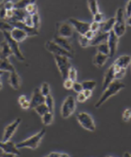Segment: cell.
Returning a JSON list of instances; mask_svg holds the SVG:
<instances>
[{"mask_svg": "<svg viewBox=\"0 0 131 157\" xmlns=\"http://www.w3.org/2000/svg\"><path fill=\"white\" fill-rule=\"evenodd\" d=\"M125 87V84L119 80H115L104 90V93L94 105V108H99L102 106L109 98L117 94L120 90Z\"/></svg>", "mask_w": 131, "mask_h": 157, "instance_id": "6da1fadb", "label": "cell"}, {"mask_svg": "<svg viewBox=\"0 0 131 157\" xmlns=\"http://www.w3.org/2000/svg\"><path fill=\"white\" fill-rule=\"evenodd\" d=\"M45 134L46 129L45 128H42L41 131L36 133L35 135L26 138V140H23L20 142L16 144V147L19 149H22V148H29V149L31 150L37 149Z\"/></svg>", "mask_w": 131, "mask_h": 157, "instance_id": "7a4b0ae2", "label": "cell"}, {"mask_svg": "<svg viewBox=\"0 0 131 157\" xmlns=\"http://www.w3.org/2000/svg\"><path fill=\"white\" fill-rule=\"evenodd\" d=\"M76 108H77V103H76L75 98L72 96H68L64 99V102L61 107L62 117L64 119L70 117L76 111Z\"/></svg>", "mask_w": 131, "mask_h": 157, "instance_id": "3957f363", "label": "cell"}, {"mask_svg": "<svg viewBox=\"0 0 131 157\" xmlns=\"http://www.w3.org/2000/svg\"><path fill=\"white\" fill-rule=\"evenodd\" d=\"M114 33L118 36L119 38L122 37L124 35L126 32V22L124 20V10L122 8H119L117 10L115 17V23L114 25L113 29Z\"/></svg>", "mask_w": 131, "mask_h": 157, "instance_id": "277c9868", "label": "cell"}, {"mask_svg": "<svg viewBox=\"0 0 131 157\" xmlns=\"http://www.w3.org/2000/svg\"><path fill=\"white\" fill-rule=\"evenodd\" d=\"M2 34L4 36L5 39L7 41V42L9 44L10 48H11V51L13 52V55H14V56L19 61L23 62L25 60V56H23V54L21 52L20 49L19 47V43L17 41H16L11 36V33L9 31H4L2 32Z\"/></svg>", "mask_w": 131, "mask_h": 157, "instance_id": "5b68a950", "label": "cell"}, {"mask_svg": "<svg viewBox=\"0 0 131 157\" xmlns=\"http://www.w3.org/2000/svg\"><path fill=\"white\" fill-rule=\"evenodd\" d=\"M54 59L63 80L67 79V76H68L69 69L71 67V63H70L69 61L70 58L64 56L54 55Z\"/></svg>", "mask_w": 131, "mask_h": 157, "instance_id": "8992f818", "label": "cell"}, {"mask_svg": "<svg viewBox=\"0 0 131 157\" xmlns=\"http://www.w3.org/2000/svg\"><path fill=\"white\" fill-rule=\"evenodd\" d=\"M77 119L82 128L89 132H94L96 129L95 123L92 117L86 112H79L77 115Z\"/></svg>", "mask_w": 131, "mask_h": 157, "instance_id": "52a82bcc", "label": "cell"}, {"mask_svg": "<svg viewBox=\"0 0 131 157\" xmlns=\"http://www.w3.org/2000/svg\"><path fill=\"white\" fill-rule=\"evenodd\" d=\"M45 48L49 52L52 53L54 55H59V56H64L72 59L74 58V54L69 51H66L59 44H56L53 41H47L45 44Z\"/></svg>", "mask_w": 131, "mask_h": 157, "instance_id": "ba28073f", "label": "cell"}, {"mask_svg": "<svg viewBox=\"0 0 131 157\" xmlns=\"http://www.w3.org/2000/svg\"><path fill=\"white\" fill-rule=\"evenodd\" d=\"M0 149L3 153L8 154L10 156H18L20 155L19 148L11 140L7 141H0Z\"/></svg>", "mask_w": 131, "mask_h": 157, "instance_id": "9c48e42d", "label": "cell"}, {"mask_svg": "<svg viewBox=\"0 0 131 157\" xmlns=\"http://www.w3.org/2000/svg\"><path fill=\"white\" fill-rule=\"evenodd\" d=\"M22 119L20 117L16 118L14 122H12L11 123L8 124L4 129V132H3V136H2V141H7L11 140V138H12L13 135H14L15 132L17 129L18 126H20V124L21 123Z\"/></svg>", "mask_w": 131, "mask_h": 157, "instance_id": "30bf717a", "label": "cell"}, {"mask_svg": "<svg viewBox=\"0 0 131 157\" xmlns=\"http://www.w3.org/2000/svg\"><path fill=\"white\" fill-rule=\"evenodd\" d=\"M58 36L69 38L74 35V27L69 22H63L57 25Z\"/></svg>", "mask_w": 131, "mask_h": 157, "instance_id": "8fae6325", "label": "cell"}, {"mask_svg": "<svg viewBox=\"0 0 131 157\" xmlns=\"http://www.w3.org/2000/svg\"><path fill=\"white\" fill-rule=\"evenodd\" d=\"M68 22L79 33V35L84 36L86 32L90 29V23H89L83 22V21H79L75 18H69Z\"/></svg>", "mask_w": 131, "mask_h": 157, "instance_id": "7c38bea8", "label": "cell"}, {"mask_svg": "<svg viewBox=\"0 0 131 157\" xmlns=\"http://www.w3.org/2000/svg\"><path fill=\"white\" fill-rule=\"evenodd\" d=\"M118 36L114 33L113 30L109 32V38L107 40V44L109 48V57H113L115 55L118 49Z\"/></svg>", "mask_w": 131, "mask_h": 157, "instance_id": "4fadbf2b", "label": "cell"}, {"mask_svg": "<svg viewBox=\"0 0 131 157\" xmlns=\"http://www.w3.org/2000/svg\"><path fill=\"white\" fill-rule=\"evenodd\" d=\"M9 23L13 27L19 28V29L25 31L29 36H36L38 35V30L35 29L34 27H30V26H27L23 21H12V22H9Z\"/></svg>", "mask_w": 131, "mask_h": 157, "instance_id": "5bb4252c", "label": "cell"}, {"mask_svg": "<svg viewBox=\"0 0 131 157\" xmlns=\"http://www.w3.org/2000/svg\"><path fill=\"white\" fill-rule=\"evenodd\" d=\"M44 102H45V96H43L40 88L36 87L35 89L34 90V91H33L32 96H31L30 100L31 108H33V109H34V108H35V107H37L38 105Z\"/></svg>", "mask_w": 131, "mask_h": 157, "instance_id": "9a60e30c", "label": "cell"}, {"mask_svg": "<svg viewBox=\"0 0 131 157\" xmlns=\"http://www.w3.org/2000/svg\"><path fill=\"white\" fill-rule=\"evenodd\" d=\"M115 80V68L113 64L109 67L104 75V81H103V90H105L112 81Z\"/></svg>", "mask_w": 131, "mask_h": 157, "instance_id": "2e32d148", "label": "cell"}, {"mask_svg": "<svg viewBox=\"0 0 131 157\" xmlns=\"http://www.w3.org/2000/svg\"><path fill=\"white\" fill-rule=\"evenodd\" d=\"M109 33H104L98 31L96 33L94 37L90 40V46H97L102 43L107 42L108 40Z\"/></svg>", "mask_w": 131, "mask_h": 157, "instance_id": "e0dca14e", "label": "cell"}, {"mask_svg": "<svg viewBox=\"0 0 131 157\" xmlns=\"http://www.w3.org/2000/svg\"><path fill=\"white\" fill-rule=\"evenodd\" d=\"M8 83L13 89L15 90H18L20 88L21 79L16 71L10 72L9 78H8Z\"/></svg>", "mask_w": 131, "mask_h": 157, "instance_id": "ac0fdd59", "label": "cell"}, {"mask_svg": "<svg viewBox=\"0 0 131 157\" xmlns=\"http://www.w3.org/2000/svg\"><path fill=\"white\" fill-rule=\"evenodd\" d=\"M53 41L56 43L57 44H59V46L62 47V48H64L66 51H69V52L72 53L74 54V49H73V47L71 45L70 41L67 40V38L62 37V36H55Z\"/></svg>", "mask_w": 131, "mask_h": 157, "instance_id": "d6986e66", "label": "cell"}, {"mask_svg": "<svg viewBox=\"0 0 131 157\" xmlns=\"http://www.w3.org/2000/svg\"><path fill=\"white\" fill-rule=\"evenodd\" d=\"M10 33H11V37L14 38L16 41H17L18 43L22 42L25 39H26V38L29 37V36H28L26 32L23 31L21 29H19V28L14 27L13 29L10 32Z\"/></svg>", "mask_w": 131, "mask_h": 157, "instance_id": "ffe728a7", "label": "cell"}, {"mask_svg": "<svg viewBox=\"0 0 131 157\" xmlns=\"http://www.w3.org/2000/svg\"><path fill=\"white\" fill-rule=\"evenodd\" d=\"M131 63V56L129 55H122L115 59L113 64L117 67L126 69Z\"/></svg>", "mask_w": 131, "mask_h": 157, "instance_id": "44dd1931", "label": "cell"}, {"mask_svg": "<svg viewBox=\"0 0 131 157\" xmlns=\"http://www.w3.org/2000/svg\"><path fill=\"white\" fill-rule=\"evenodd\" d=\"M13 54L12 51L5 39L0 43V58H8Z\"/></svg>", "mask_w": 131, "mask_h": 157, "instance_id": "7402d4cb", "label": "cell"}, {"mask_svg": "<svg viewBox=\"0 0 131 157\" xmlns=\"http://www.w3.org/2000/svg\"><path fill=\"white\" fill-rule=\"evenodd\" d=\"M109 58V56H108V55L103 54V53L97 52V54L93 58V63H94V65L96 67L101 68L107 63Z\"/></svg>", "mask_w": 131, "mask_h": 157, "instance_id": "603a6c76", "label": "cell"}, {"mask_svg": "<svg viewBox=\"0 0 131 157\" xmlns=\"http://www.w3.org/2000/svg\"><path fill=\"white\" fill-rule=\"evenodd\" d=\"M115 23V17L109 18V20L106 21H103L100 23V31L104 32V33H109L113 29L114 25Z\"/></svg>", "mask_w": 131, "mask_h": 157, "instance_id": "cb8c5ba5", "label": "cell"}, {"mask_svg": "<svg viewBox=\"0 0 131 157\" xmlns=\"http://www.w3.org/2000/svg\"><path fill=\"white\" fill-rule=\"evenodd\" d=\"M0 69L9 73L16 71L14 66L8 60V58H0Z\"/></svg>", "mask_w": 131, "mask_h": 157, "instance_id": "d4e9b609", "label": "cell"}, {"mask_svg": "<svg viewBox=\"0 0 131 157\" xmlns=\"http://www.w3.org/2000/svg\"><path fill=\"white\" fill-rule=\"evenodd\" d=\"M41 117V121H42V123L44 125V126H50L51 124L53 122V112H51V111H48L47 113H46L45 114L43 115Z\"/></svg>", "mask_w": 131, "mask_h": 157, "instance_id": "484cf974", "label": "cell"}, {"mask_svg": "<svg viewBox=\"0 0 131 157\" xmlns=\"http://www.w3.org/2000/svg\"><path fill=\"white\" fill-rule=\"evenodd\" d=\"M36 0H19L14 3V8L16 9H25L26 6L30 4L35 3Z\"/></svg>", "mask_w": 131, "mask_h": 157, "instance_id": "4316f807", "label": "cell"}, {"mask_svg": "<svg viewBox=\"0 0 131 157\" xmlns=\"http://www.w3.org/2000/svg\"><path fill=\"white\" fill-rule=\"evenodd\" d=\"M34 110L40 117H42L43 115L45 114V113H47L48 111H49V108H48V107L46 106L45 102L38 105L37 107H35V108H34Z\"/></svg>", "mask_w": 131, "mask_h": 157, "instance_id": "83f0119b", "label": "cell"}, {"mask_svg": "<svg viewBox=\"0 0 131 157\" xmlns=\"http://www.w3.org/2000/svg\"><path fill=\"white\" fill-rule=\"evenodd\" d=\"M88 6H89V11L93 15L99 12L98 5H97V0H88Z\"/></svg>", "mask_w": 131, "mask_h": 157, "instance_id": "f1b7e54d", "label": "cell"}, {"mask_svg": "<svg viewBox=\"0 0 131 157\" xmlns=\"http://www.w3.org/2000/svg\"><path fill=\"white\" fill-rule=\"evenodd\" d=\"M83 90H93L97 86V82L93 80H89V81H84L82 82Z\"/></svg>", "mask_w": 131, "mask_h": 157, "instance_id": "f546056e", "label": "cell"}, {"mask_svg": "<svg viewBox=\"0 0 131 157\" xmlns=\"http://www.w3.org/2000/svg\"><path fill=\"white\" fill-rule=\"evenodd\" d=\"M45 104L46 105V106L48 107V108H49V111H51V112H53L54 106H55L54 99H53V98L52 95L51 94H49L48 96H45Z\"/></svg>", "mask_w": 131, "mask_h": 157, "instance_id": "4dcf8cb0", "label": "cell"}, {"mask_svg": "<svg viewBox=\"0 0 131 157\" xmlns=\"http://www.w3.org/2000/svg\"><path fill=\"white\" fill-rule=\"evenodd\" d=\"M97 52L109 56V45L107 44V41L97 45Z\"/></svg>", "mask_w": 131, "mask_h": 157, "instance_id": "1f68e13d", "label": "cell"}, {"mask_svg": "<svg viewBox=\"0 0 131 157\" xmlns=\"http://www.w3.org/2000/svg\"><path fill=\"white\" fill-rule=\"evenodd\" d=\"M13 26L10 24L7 21H2L0 20V31L2 33L4 31H9L11 32L13 29Z\"/></svg>", "mask_w": 131, "mask_h": 157, "instance_id": "d6a6232c", "label": "cell"}, {"mask_svg": "<svg viewBox=\"0 0 131 157\" xmlns=\"http://www.w3.org/2000/svg\"><path fill=\"white\" fill-rule=\"evenodd\" d=\"M79 43L82 48H86L87 47L90 46V40L87 38L83 35H80L79 37Z\"/></svg>", "mask_w": 131, "mask_h": 157, "instance_id": "836d02e7", "label": "cell"}, {"mask_svg": "<svg viewBox=\"0 0 131 157\" xmlns=\"http://www.w3.org/2000/svg\"><path fill=\"white\" fill-rule=\"evenodd\" d=\"M40 90H41V93H42L44 96H46L49 94H50V86H49V83H48L46 82L43 83L42 84H41V88H40Z\"/></svg>", "mask_w": 131, "mask_h": 157, "instance_id": "e575fe53", "label": "cell"}, {"mask_svg": "<svg viewBox=\"0 0 131 157\" xmlns=\"http://www.w3.org/2000/svg\"><path fill=\"white\" fill-rule=\"evenodd\" d=\"M25 11L28 14H30V15H33L35 14H37L38 13V8L37 6L35 4H30L28 6H26L25 8Z\"/></svg>", "mask_w": 131, "mask_h": 157, "instance_id": "d590c367", "label": "cell"}, {"mask_svg": "<svg viewBox=\"0 0 131 157\" xmlns=\"http://www.w3.org/2000/svg\"><path fill=\"white\" fill-rule=\"evenodd\" d=\"M114 66H115V65H114ZM115 80H120L122 79V78H123L124 75H125L126 69H124V68H118L115 66Z\"/></svg>", "mask_w": 131, "mask_h": 157, "instance_id": "8d00e7d4", "label": "cell"}, {"mask_svg": "<svg viewBox=\"0 0 131 157\" xmlns=\"http://www.w3.org/2000/svg\"><path fill=\"white\" fill-rule=\"evenodd\" d=\"M67 78L71 79V81H77V71L75 68L71 66L70 68L69 71H68V76H67Z\"/></svg>", "mask_w": 131, "mask_h": 157, "instance_id": "74e56055", "label": "cell"}, {"mask_svg": "<svg viewBox=\"0 0 131 157\" xmlns=\"http://www.w3.org/2000/svg\"><path fill=\"white\" fill-rule=\"evenodd\" d=\"M31 16H32L33 27H34L35 29L38 30L40 28V24H41V20H40V17H39L38 13L31 15Z\"/></svg>", "mask_w": 131, "mask_h": 157, "instance_id": "f35d334b", "label": "cell"}, {"mask_svg": "<svg viewBox=\"0 0 131 157\" xmlns=\"http://www.w3.org/2000/svg\"><path fill=\"white\" fill-rule=\"evenodd\" d=\"M73 90L76 92V93H82L83 91V86H82V83L77 82V81H74V84H73Z\"/></svg>", "mask_w": 131, "mask_h": 157, "instance_id": "ab89813d", "label": "cell"}, {"mask_svg": "<svg viewBox=\"0 0 131 157\" xmlns=\"http://www.w3.org/2000/svg\"><path fill=\"white\" fill-rule=\"evenodd\" d=\"M122 118L124 122H128L131 119V108H127L124 111Z\"/></svg>", "mask_w": 131, "mask_h": 157, "instance_id": "60d3db41", "label": "cell"}, {"mask_svg": "<svg viewBox=\"0 0 131 157\" xmlns=\"http://www.w3.org/2000/svg\"><path fill=\"white\" fill-rule=\"evenodd\" d=\"M23 22L26 23L27 26H30V27H33V21H32V16L30 14H26L25 18L23 19Z\"/></svg>", "mask_w": 131, "mask_h": 157, "instance_id": "b9f144b4", "label": "cell"}, {"mask_svg": "<svg viewBox=\"0 0 131 157\" xmlns=\"http://www.w3.org/2000/svg\"><path fill=\"white\" fill-rule=\"evenodd\" d=\"M100 23L96 22V21H93L92 23H90V29L94 31V33L100 31Z\"/></svg>", "mask_w": 131, "mask_h": 157, "instance_id": "7bdbcfd3", "label": "cell"}, {"mask_svg": "<svg viewBox=\"0 0 131 157\" xmlns=\"http://www.w3.org/2000/svg\"><path fill=\"white\" fill-rule=\"evenodd\" d=\"M73 84H74V81H71L69 78H67V79L64 80V87L65 88L66 90H71L73 88Z\"/></svg>", "mask_w": 131, "mask_h": 157, "instance_id": "ee69618b", "label": "cell"}, {"mask_svg": "<svg viewBox=\"0 0 131 157\" xmlns=\"http://www.w3.org/2000/svg\"><path fill=\"white\" fill-rule=\"evenodd\" d=\"M4 7L6 10H11L14 8V3H13L11 0H4Z\"/></svg>", "mask_w": 131, "mask_h": 157, "instance_id": "f6af8a7d", "label": "cell"}, {"mask_svg": "<svg viewBox=\"0 0 131 157\" xmlns=\"http://www.w3.org/2000/svg\"><path fill=\"white\" fill-rule=\"evenodd\" d=\"M93 17H94V21H96V22L98 23H102L103 21H104V16L102 13H100V11H99L97 14L93 15Z\"/></svg>", "mask_w": 131, "mask_h": 157, "instance_id": "bcb514c9", "label": "cell"}, {"mask_svg": "<svg viewBox=\"0 0 131 157\" xmlns=\"http://www.w3.org/2000/svg\"><path fill=\"white\" fill-rule=\"evenodd\" d=\"M46 156L48 157H52V156H56V157H63V156H67L69 157L70 155L65 153H58V152H51L50 153L47 155Z\"/></svg>", "mask_w": 131, "mask_h": 157, "instance_id": "7dc6e473", "label": "cell"}, {"mask_svg": "<svg viewBox=\"0 0 131 157\" xmlns=\"http://www.w3.org/2000/svg\"><path fill=\"white\" fill-rule=\"evenodd\" d=\"M87 99H88V98L86 97L85 95H84V93H82H82H78V95L77 96V101H78V102L83 103V102H85V101Z\"/></svg>", "mask_w": 131, "mask_h": 157, "instance_id": "c3c4849f", "label": "cell"}, {"mask_svg": "<svg viewBox=\"0 0 131 157\" xmlns=\"http://www.w3.org/2000/svg\"><path fill=\"white\" fill-rule=\"evenodd\" d=\"M95 34H96V33H94V32L92 31V30L89 29V31L86 32V34L84 35V36H85L87 38H89V40H92V38L94 37V36H95Z\"/></svg>", "mask_w": 131, "mask_h": 157, "instance_id": "681fc988", "label": "cell"}, {"mask_svg": "<svg viewBox=\"0 0 131 157\" xmlns=\"http://www.w3.org/2000/svg\"><path fill=\"white\" fill-rule=\"evenodd\" d=\"M20 107L22 108V109H23V110L29 109V108H31L30 101H29V100H26V101H24L23 104L20 105Z\"/></svg>", "mask_w": 131, "mask_h": 157, "instance_id": "f907efd6", "label": "cell"}, {"mask_svg": "<svg viewBox=\"0 0 131 157\" xmlns=\"http://www.w3.org/2000/svg\"><path fill=\"white\" fill-rule=\"evenodd\" d=\"M126 14H127V17L131 16V0L128 2L127 7H126Z\"/></svg>", "mask_w": 131, "mask_h": 157, "instance_id": "816d5d0a", "label": "cell"}, {"mask_svg": "<svg viewBox=\"0 0 131 157\" xmlns=\"http://www.w3.org/2000/svg\"><path fill=\"white\" fill-rule=\"evenodd\" d=\"M82 93H84V95H85V96L87 98H89L92 97V90H83Z\"/></svg>", "mask_w": 131, "mask_h": 157, "instance_id": "f5cc1de1", "label": "cell"}, {"mask_svg": "<svg viewBox=\"0 0 131 157\" xmlns=\"http://www.w3.org/2000/svg\"><path fill=\"white\" fill-rule=\"evenodd\" d=\"M26 100H27V98H26V96H24V95H22V96H20L19 98H18V102H19L20 105L21 104H23L24 101H26Z\"/></svg>", "mask_w": 131, "mask_h": 157, "instance_id": "db71d44e", "label": "cell"}, {"mask_svg": "<svg viewBox=\"0 0 131 157\" xmlns=\"http://www.w3.org/2000/svg\"><path fill=\"white\" fill-rule=\"evenodd\" d=\"M127 24L128 25V26H131V16L128 17H127Z\"/></svg>", "mask_w": 131, "mask_h": 157, "instance_id": "11a10c76", "label": "cell"}, {"mask_svg": "<svg viewBox=\"0 0 131 157\" xmlns=\"http://www.w3.org/2000/svg\"><path fill=\"white\" fill-rule=\"evenodd\" d=\"M123 156H130L131 157V154L130 153H129L128 152H126V153H124L123 154Z\"/></svg>", "mask_w": 131, "mask_h": 157, "instance_id": "9f6ffc18", "label": "cell"}, {"mask_svg": "<svg viewBox=\"0 0 131 157\" xmlns=\"http://www.w3.org/2000/svg\"><path fill=\"white\" fill-rule=\"evenodd\" d=\"M3 87V84H2V81L1 78H0V90L2 89Z\"/></svg>", "mask_w": 131, "mask_h": 157, "instance_id": "6f0895ef", "label": "cell"}, {"mask_svg": "<svg viewBox=\"0 0 131 157\" xmlns=\"http://www.w3.org/2000/svg\"><path fill=\"white\" fill-rule=\"evenodd\" d=\"M5 72V71H3V70H2V69H0V77L2 76V75L3 74H4V73Z\"/></svg>", "mask_w": 131, "mask_h": 157, "instance_id": "680465c9", "label": "cell"}, {"mask_svg": "<svg viewBox=\"0 0 131 157\" xmlns=\"http://www.w3.org/2000/svg\"></svg>", "mask_w": 131, "mask_h": 157, "instance_id": "91938a15", "label": "cell"}]
</instances>
